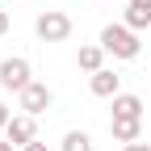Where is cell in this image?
<instances>
[{
  "label": "cell",
  "instance_id": "1",
  "mask_svg": "<svg viewBox=\"0 0 151 151\" xmlns=\"http://www.w3.org/2000/svg\"><path fill=\"white\" fill-rule=\"evenodd\" d=\"M101 46H105V55H113V59H139V50H143L139 34L126 21H109L101 29Z\"/></svg>",
  "mask_w": 151,
  "mask_h": 151
},
{
  "label": "cell",
  "instance_id": "2",
  "mask_svg": "<svg viewBox=\"0 0 151 151\" xmlns=\"http://www.w3.org/2000/svg\"><path fill=\"white\" fill-rule=\"evenodd\" d=\"M29 84H34L29 59H25V55H9V59L0 63V88H4V92H21V88H29Z\"/></svg>",
  "mask_w": 151,
  "mask_h": 151
},
{
  "label": "cell",
  "instance_id": "3",
  "mask_svg": "<svg viewBox=\"0 0 151 151\" xmlns=\"http://www.w3.org/2000/svg\"><path fill=\"white\" fill-rule=\"evenodd\" d=\"M34 34L42 38V42H67V38H71V17L59 13V9H46V13H38Z\"/></svg>",
  "mask_w": 151,
  "mask_h": 151
},
{
  "label": "cell",
  "instance_id": "4",
  "mask_svg": "<svg viewBox=\"0 0 151 151\" xmlns=\"http://www.w3.org/2000/svg\"><path fill=\"white\" fill-rule=\"evenodd\" d=\"M50 101H55V92H50L42 80H34L29 88H21V92H17V105H21V113H29V118L46 113V109H50Z\"/></svg>",
  "mask_w": 151,
  "mask_h": 151
},
{
  "label": "cell",
  "instance_id": "5",
  "mask_svg": "<svg viewBox=\"0 0 151 151\" xmlns=\"http://www.w3.org/2000/svg\"><path fill=\"white\" fill-rule=\"evenodd\" d=\"M4 139H9L13 147L34 143V139H38V118H29V113H13V122H9V130H4Z\"/></svg>",
  "mask_w": 151,
  "mask_h": 151
},
{
  "label": "cell",
  "instance_id": "6",
  "mask_svg": "<svg viewBox=\"0 0 151 151\" xmlns=\"http://www.w3.org/2000/svg\"><path fill=\"white\" fill-rule=\"evenodd\" d=\"M88 88H92V97L113 101V97L122 92V76L113 71V67H101V71H92V76H88Z\"/></svg>",
  "mask_w": 151,
  "mask_h": 151
},
{
  "label": "cell",
  "instance_id": "7",
  "mask_svg": "<svg viewBox=\"0 0 151 151\" xmlns=\"http://www.w3.org/2000/svg\"><path fill=\"white\" fill-rule=\"evenodd\" d=\"M113 143H139L143 139V118H109Z\"/></svg>",
  "mask_w": 151,
  "mask_h": 151
},
{
  "label": "cell",
  "instance_id": "8",
  "mask_svg": "<svg viewBox=\"0 0 151 151\" xmlns=\"http://www.w3.org/2000/svg\"><path fill=\"white\" fill-rule=\"evenodd\" d=\"M76 67H80V71H101L105 67V46L101 42H88V46H80V55H76Z\"/></svg>",
  "mask_w": 151,
  "mask_h": 151
},
{
  "label": "cell",
  "instance_id": "9",
  "mask_svg": "<svg viewBox=\"0 0 151 151\" xmlns=\"http://www.w3.org/2000/svg\"><path fill=\"white\" fill-rule=\"evenodd\" d=\"M113 118H143V97L139 92H118L113 97Z\"/></svg>",
  "mask_w": 151,
  "mask_h": 151
},
{
  "label": "cell",
  "instance_id": "10",
  "mask_svg": "<svg viewBox=\"0 0 151 151\" xmlns=\"http://www.w3.org/2000/svg\"><path fill=\"white\" fill-rule=\"evenodd\" d=\"M122 21L134 29V34H143V29H151V4H139V0H130L126 4V17Z\"/></svg>",
  "mask_w": 151,
  "mask_h": 151
},
{
  "label": "cell",
  "instance_id": "11",
  "mask_svg": "<svg viewBox=\"0 0 151 151\" xmlns=\"http://www.w3.org/2000/svg\"><path fill=\"white\" fill-rule=\"evenodd\" d=\"M63 151H92L88 130H67V134H63Z\"/></svg>",
  "mask_w": 151,
  "mask_h": 151
},
{
  "label": "cell",
  "instance_id": "12",
  "mask_svg": "<svg viewBox=\"0 0 151 151\" xmlns=\"http://www.w3.org/2000/svg\"><path fill=\"white\" fill-rule=\"evenodd\" d=\"M9 122H13V109H9L4 101H0V134H4V130H9Z\"/></svg>",
  "mask_w": 151,
  "mask_h": 151
},
{
  "label": "cell",
  "instance_id": "13",
  "mask_svg": "<svg viewBox=\"0 0 151 151\" xmlns=\"http://www.w3.org/2000/svg\"><path fill=\"white\" fill-rule=\"evenodd\" d=\"M122 151H151V143H143V139L139 143H122Z\"/></svg>",
  "mask_w": 151,
  "mask_h": 151
},
{
  "label": "cell",
  "instance_id": "14",
  "mask_svg": "<svg viewBox=\"0 0 151 151\" xmlns=\"http://www.w3.org/2000/svg\"><path fill=\"white\" fill-rule=\"evenodd\" d=\"M21 151H46V143H42V139H34V143H25Z\"/></svg>",
  "mask_w": 151,
  "mask_h": 151
},
{
  "label": "cell",
  "instance_id": "15",
  "mask_svg": "<svg viewBox=\"0 0 151 151\" xmlns=\"http://www.w3.org/2000/svg\"><path fill=\"white\" fill-rule=\"evenodd\" d=\"M4 34H9V13L0 9V38H4Z\"/></svg>",
  "mask_w": 151,
  "mask_h": 151
},
{
  "label": "cell",
  "instance_id": "16",
  "mask_svg": "<svg viewBox=\"0 0 151 151\" xmlns=\"http://www.w3.org/2000/svg\"><path fill=\"white\" fill-rule=\"evenodd\" d=\"M0 151H13V143H9V139H0Z\"/></svg>",
  "mask_w": 151,
  "mask_h": 151
},
{
  "label": "cell",
  "instance_id": "17",
  "mask_svg": "<svg viewBox=\"0 0 151 151\" xmlns=\"http://www.w3.org/2000/svg\"><path fill=\"white\" fill-rule=\"evenodd\" d=\"M139 4H151V0H139Z\"/></svg>",
  "mask_w": 151,
  "mask_h": 151
}]
</instances>
